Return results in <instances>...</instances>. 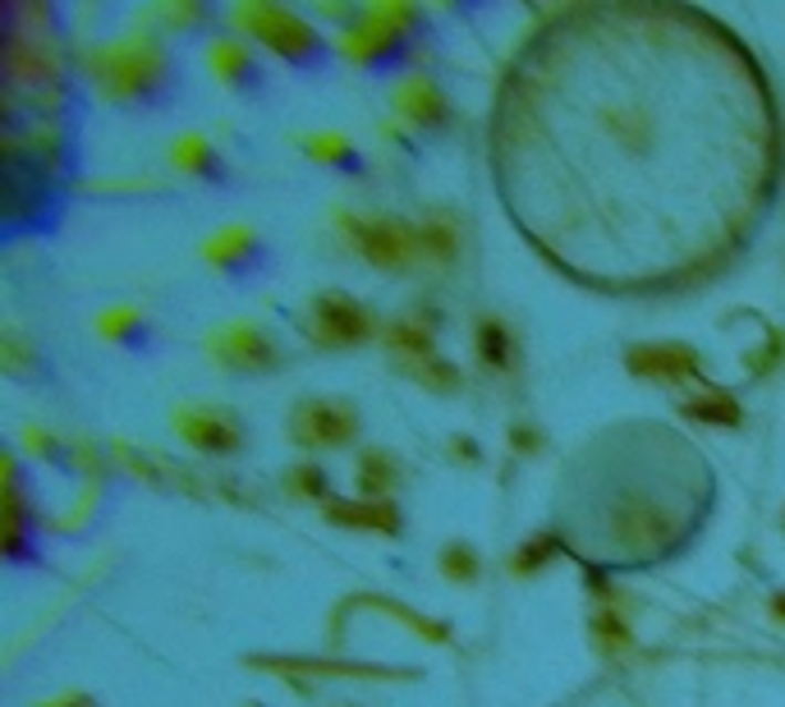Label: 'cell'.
I'll return each instance as SVG.
<instances>
[{
	"mask_svg": "<svg viewBox=\"0 0 785 707\" xmlns=\"http://www.w3.org/2000/svg\"><path fill=\"white\" fill-rule=\"evenodd\" d=\"M92 74L115 102H134L166 79V51L156 38H124L92 51Z\"/></svg>",
	"mask_w": 785,
	"mask_h": 707,
	"instance_id": "obj_1",
	"label": "cell"
},
{
	"mask_svg": "<svg viewBox=\"0 0 785 707\" xmlns=\"http://www.w3.org/2000/svg\"><path fill=\"white\" fill-rule=\"evenodd\" d=\"M344 243L372 267L382 271H400V267H414L423 258V235L410 221H395V217H344L340 221Z\"/></svg>",
	"mask_w": 785,
	"mask_h": 707,
	"instance_id": "obj_2",
	"label": "cell"
},
{
	"mask_svg": "<svg viewBox=\"0 0 785 707\" xmlns=\"http://www.w3.org/2000/svg\"><path fill=\"white\" fill-rule=\"evenodd\" d=\"M359 437V409L350 399H303V405L290 414V441L303 450H322V446H350Z\"/></svg>",
	"mask_w": 785,
	"mask_h": 707,
	"instance_id": "obj_3",
	"label": "cell"
},
{
	"mask_svg": "<svg viewBox=\"0 0 785 707\" xmlns=\"http://www.w3.org/2000/svg\"><path fill=\"white\" fill-rule=\"evenodd\" d=\"M244 33H254L262 46H271L276 55L286 60H308L318 51V33L295 14V10H280V6H258V0H248V6L235 10Z\"/></svg>",
	"mask_w": 785,
	"mask_h": 707,
	"instance_id": "obj_4",
	"label": "cell"
},
{
	"mask_svg": "<svg viewBox=\"0 0 785 707\" xmlns=\"http://www.w3.org/2000/svg\"><path fill=\"white\" fill-rule=\"evenodd\" d=\"M372 331H376V318L350 294H335V290L318 294V299H312V309H308V335L318 345L350 350V345H363Z\"/></svg>",
	"mask_w": 785,
	"mask_h": 707,
	"instance_id": "obj_5",
	"label": "cell"
},
{
	"mask_svg": "<svg viewBox=\"0 0 785 707\" xmlns=\"http://www.w3.org/2000/svg\"><path fill=\"white\" fill-rule=\"evenodd\" d=\"M624 367L643 382H694L703 377V354L694 345H680V341H648V345H630L624 350Z\"/></svg>",
	"mask_w": 785,
	"mask_h": 707,
	"instance_id": "obj_6",
	"label": "cell"
},
{
	"mask_svg": "<svg viewBox=\"0 0 785 707\" xmlns=\"http://www.w3.org/2000/svg\"><path fill=\"white\" fill-rule=\"evenodd\" d=\"M207 354L221 367H230V373H271V367L280 363V350L271 341V331L248 326V322L216 331L207 341Z\"/></svg>",
	"mask_w": 785,
	"mask_h": 707,
	"instance_id": "obj_7",
	"label": "cell"
},
{
	"mask_svg": "<svg viewBox=\"0 0 785 707\" xmlns=\"http://www.w3.org/2000/svg\"><path fill=\"white\" fill-rule=\"evenodd\" d=\"M175 433L184 437V446H194L203 455H235L244 441L239 418L216 405H184L175 414Z\"/></svg>",
	"mask_w": 785,
	"mask_h": 707,
	"instance_id": "obj_8",
	"label": "cell"
},
{
	"mask_svg": "<svg viewBox=\"0 0 785 707\" xmlns=\"http://www.w3.org/2000/svg\"><path fill=\"white\" fill-rule=\"evenodd\" d=\"M414 23V10L410 6H372L359 14V28H350L344 33V51H350L354 60H376L382 51H391L404 28Z\"/></svg>",
	"mask_w": 785,
	"mask_h": 707,
	"instance_id": "obj_9",
	"label": "cell"
},
{
	"mask_svg": "<svg viewBox=\"0 0 785 707\" xmlns=\"http://www.w3.org/2000/svg\"><path fill=\"white\" fill-rule=\"evenodd\" d=\"M395 111L404 119H414V125H446L451 119V102L427 74H410L395 83Z\"/></svg>",
	"mask_w": 785,
	"mask_h": 707,
	"instance_id": "obj_10",
	"label": "cell"
},
{
	"mask_svg": "<svg viewBox=\"0 0 785 707\" xmlns=\"http://www.w3.org/2000/svg\"><path fill=\"white\" fill-rule=\"evenodd\" d=\"M322 514L331 519V524H344V529H368V533H400V510L391 501H344V497H331L322 501Z\"/></svg>",
	"mask_w": 785,
	"mask_h": 707,
	"instance_id": "obj_11",
	"label": "cell"
},
{
	"mask_svg": "<svg viewBox=\"0 0 785 707\" xmlns=\"http://www.w3.org/2000/svg\"><path fill=\"white\" fill-rule=\"evenodd\" d=\"M354 474H359V491H363L368 501H382L386 491L404 478V474H400V459H395L391 450H382V446H368V450L359 455Z\"/></svg>",
	"mask_w": 785,
	"mask_h": 707,
	"instance_id": "obj_12",
	"label": "cell"
},
{
	"mask_svg": "<svg viewBox=\"0 0 785 707\" xmlns=\"http://www.w3.org/2000/svg\"><path fill=\"white\" fill-rule=\"evenodd\" d=\"M680 414H684V418H699V423H712V427H740V423H744L740 399L726 395V391L684 395V399H680Z\"/></svg>",
	"mask_w": 785,
	"mask_h": 707,
	"instance_id": "obj_13",
	"label": "cell"
},
{
	"mask_svg": "<svg viewBox=\"0 0 785 707\" xmlns=\"http://www.w3.org/2000/svg\"><path fill=\"white\" fill-rule=\"evenodd\" d=\"M588 634H592V648H598L602 657H624L634 648V630H630V621L620 616V611H611V606H602L598 616L588 621Z\"/></svg>",
	"mask_w": 785,
	"mask_h": 707,
	"instance_id": "obj_14",
	"label": "cell"
},
{
	"mask_svg": "<svg viewBox=\"0 0 785 707\" xmlns=\"http://www.w3.org/2000/svg\"><path fill=\"white\" fill-rule=\"evenodd\" d=\"M211 70L226 83H244L248 74H254V55H248V46L235 42V38H216L211 42Z\"/></svg>",
	"mask_w": 785,
	"mask_h": 707,
	"instance_id": "obj_15",
	"label": "cell"
},
{
	"mask_svg": "<svg viewBox=\"0 0 785 707\" xmlns=\"http://www.w3.org/2000/svg\"><path fill=\"white\" fill-rule=\"evenodd\" d=\"M474 350L483 354L487 367H496V373H506L510 367V354H515V335L500 326V322H478V335H474Z\"/></svg>",
	"mask_w": 785,
	"mask_h": 707,
	"instance_id": "obj_16",
	"label": "cell"
},
{
	"mask_svg": "<svg viewBox=\"0 0 785 707\" xmlns=\"http://www.w3.org/2000/svg\"><path fill=\"white\" fill-rule=\"evenodd\" d=\"M254 243H258V230H254V226H230V230H221V235L207 243V258H211L216 267H230V262H244L248 253H254Z\"/></svg>",
	"mask_w": 785,
	"mask_h": 707,
	"instance_id": "obj_17",
	"label": "cell"
},
{
	"mask_svg": "<svg viewBox=\"0 0 785 707\" xmlns=\"http://www.w3.org/2000/svg\"><path fill=\"white\" fill-rule=\"evenodd\" d=\"M551 557H556V538H551V533H538V538H528V542L515 551V557H510V574L528 579V574H538Z\"/></svg>",
	"mask_w": 785,
	"mask_h": 707,
	"instance_id": "obj_18",
	"label": "cell"
},
{
	"mask_svg": "<svg viewBox=\"0 0 785 707\" xmlns=\"http://www.w3.org/2000/svg\"><path fill=\"white\" fill-rule=\"evenodd\" d=\"M419 235H423V258H432V262H451L455 258V226L451 221L432 217V221L419 226Z\"/></svg>",
	"mask_w": 785,
	"mask_h": 707,
	"instance_id": "obj_19",
	"label": "cell"
},
{
	"mask_svg": "<svg viewBox=\"0 0 785 707\" xmlns=\"http://www.w3.org/2000/svg\"><path fill=\"white\" fill-rule=\"evenodd\" d=\"M478 570H483V561H478V551L468 547V542H451V547L442 551V574H446V579H455V583H474Z\"/></svg>",
	"mask_w": 785,
	"mask_h": 707,
	"instance_id": "obj_20",
	"label": "cell"
},
{
	"mask_svg": "<svg viewBox=\"0 0 785 707\" xmlns=\"http://www.w3.org/2000/svg\"><path fill=\"white\" fill-rule=\"evenodd\" d=\"M286 491L290 497H303V501H331V491H327V474L318 465H299L286 474Z\"/></svg>",
	"mask_w": 785,
	"mask_h": 707,
	"instance_id": "obj_21",
	"label": "cell"
},
{
	"mask_svg": "<svg viewBox=\"0 0 785 707\" xmlns=\"http://www.w3.org/2000/svg\"><path fill=\"white\" fill-rule=\"evenodd\" d=\"M175 166L179 170H207L211 166V147L203 138H179L175 143Z\"/></svg>",
	"mask_w": 785,
	"mask_h": 707,
	"instance_id": "obj_22",
	"label": "cell"
},
{
	"mask_svg": "<svg viewBox=\"0 0 785 707\" xmlns=\"http://www.w3.org/2000/svg\"><path fill=\"white\" fill-rule=\"evenodd\" d=\"M308 152H312V157H322V162H327V157H331V162H340L344 152H350V143H344L340 134H331V138H312V143H308Z\"/></svg>",
	"mask_w": 785,
	"mask_h": 707,
	"instance_id": "obj_23",
	"label": "cell"
},
{
	"mask_svg": "<svg viewBox=\"0 0 785 707\" xmlns=\"http://www.w3.org/2000/svg\"><path fill=\"white\" fill-rule=\"evenodd\" d=\"M134 322H138L134 309H115V313L102 318V331H106V335H124V326H134Z\"/></svg>",
	"mask_w": 785,
	"mask_h": 707,
	"instance_id": "obj_24",
	"label": "cell"
},
{
	"mask_svg": "<svg viewBox=\"0 0 785 707\" xmlns=\"http://www.w3.org/2000/svg\"><path fill=\"white\" fill-rule=\"evenodd\" d=\"M162 14H166L171 23H184V28H188V23H198V19H203V6H166Z\"/></svg>",
	"mask_w": 785,
	"mask_h": 707,
	"instance_id": "obj_25",
	"label": "cell"
},
{
	"mask_svg": "<svg viewBox=\"0 0 785 707\" xmlns=\"http://www.w3.org/2000/svg\"><path fill=\"white\" fill-rule=\"evenodd\" d=\"M42 707H97V703H92L87 694H60V698H47Z\"/></svg>",
	"mask_w": 785,
	"mask_h": 707,
	"instance_id": "obj_26",
	"label": "cell"
},
{
	"mask_svg": "<svg viewBox=\"0 0 785 707\" xmlns=\"http://www.w3.org/2000/svg\"><path fill=\"white\" fill-rule=\"evenodd\" d=\"M510 441H519V450H538V437H533L528 427H519V433H515V427H510Z\"/></svg>",
	"mask_w": 785,
	"mask_h": 707,
	"instance_id": "obj_27",
	"label": "cell"
},
{
	"mask_svg": "<svg viewBox=\"0 0 785 707\" xmlns=\"http://www.w3.org/2000/svg\"><path fill=\"white\" fill-rule=\"evenodd\" d=\"M451 450H455L459 459H478V450H474V446H468V437H455V441H451Z\"/></svg>",
	"mask_w": 785,
	"mask_h": 707,
	"instance_id": "obj_28",
	"label": "cell"
},
{
	"mask_svg": "<svg viewBox=\"0 0 785 707\" xmlns=\"http://www.w3.org/2000/svg\"><path fill=\"white\" fill-rule=\"evenodd\" d=\"M772 611H776V616H785V593H781V597H772Z\"/></svg>",
	"mask_w": 785,
	"mask_h": 707,
	"instance_id": "obj_29",
	"label": "cell"
}]
</instances>
